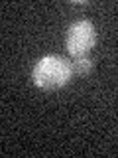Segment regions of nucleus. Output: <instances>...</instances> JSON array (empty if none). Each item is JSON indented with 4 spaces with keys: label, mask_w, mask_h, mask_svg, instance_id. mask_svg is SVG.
<instances>
[{
    "label": "nucleus",
    "mask_w": 118,
    "mask_h": 158,
    "mask_svg": "<svg viewBox=\"0 0 118 158\" xmlns=\"http://www.w3.org/2000/svg\"><path fill=\"white\" fill-rule=\"evenodd\" d=\"M33 85L43 91H57L63 89L73 79L71 61L61 56H45L33 65L32 71Z\"/></svg>",
    "instance_id": "obj_1"
},
{
    "label": "nucleus",
    "mask_w": 118,
    "mask_h": 158,
    "mask_svg": "<svg viewBox=\"0 0 118 158\" xmlns=\"http://www.w3.org/2000/svg\"><path fill=\"white\" fill-rule=\"evenodd\" d=\"M96 44V30L92 22L88 20H77L67 28L65 36V48L73 57H85L88 56Z\"/></svg>",
    "instance_id": "obj_2"
},
{
    "label": "nucleus",
    "mask_w": 118,
    "mask_h": 158,
    "mask_svg": "<svg viewBox=\"0 0 118 158\" xmlns=\"http://www.w3.org/2000/svg\"><path fill=\"white\" fill-rule=\"evenodd\" d=\"M71 65H73V73H77V75H88V73L92 71V61L87 56L85 57H75V61H73Z\"/></svg>",
    "instance_id": "obj_3"
}]
</instances>
